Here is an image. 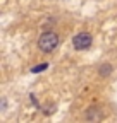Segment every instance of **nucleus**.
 I'll list each match as a JSON object with an SVG mask.
<instances>
[{"label":"nucleus","mask_w":117,"mask_h":123,"mask_svg":"<svg viewBox=\"0 0 117 123\" xmlns=\"http://www.w3.org/2000/svg\"><path fill=\"white\" fill-rule=\"evenodd\" d=\"M58 46V34L53 31H47L38 38V48L43 53H50Z\"/></svg>","instance_id":"1"},{"label":"nucleus","mask_w":117,"mask_h":123,"mask_svg":"<svg viewBox=\"0 0 117 123\" xmlns=\"http://www.w3.org/2000/svg\"><path fill=\"white\" fill-rule=\"evenodd\" d=\"M93 43V36L90 33H86V31H83V33H78L74 38H72V46H74V50L78 51H84L91 46Z\"/></svg>","instance_id":"2"},{"label":"nucleus","mask_w":117,"mask_h":123,"mask_svg":"<svg viewBox=\"0 0 117 123\" xmlns=\"http://www.w3.org/2000/svg\"><path fill=\"white\" fill-rule=\"evenodd\" d=\"M86 120H90V121H96V120H102V115L98 111V108H90L86 113Z\"/></svg>","instance_id":"3"},{"label":"nucleus","mask_w":117,"mask_h":123,"mask_svg":"<svg viewBox=\"0 0 117 123\" xmlns=\"http://www.w3.org/2000/svg\"><path fill=\"white\" fill-rule=\"evenodd\" d=\"M112 70H114V67H112L110 63H103V65L98 68V74H100L102 77H107V75H110V74H112Z\"/></svg>","instance_id":"4"},{"label":"nucleus","mask_w":117,"mask_h":123,"mask_svg":"<svg viewBox=\"0 0 117 123\" xmlns=\"http://www.w3.org/2000/svg\"><path fill=\"white\" fill-rule=\"evenodd\" d=\"M47 67H48V65H47V63H43V65H36V67H35V68H33V70H31V72H40V70H45V68H47Z\"/></svg>","instance_id":"5"}]
</instances>
